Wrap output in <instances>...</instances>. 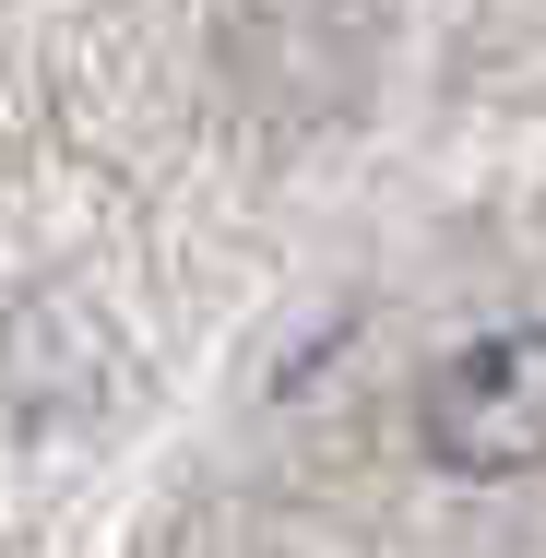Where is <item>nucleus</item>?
Listing matches in <instances>:
<instances>
[{"instance_id":"nucleus-1","label":"nucleus","mask_w":546,"mask_h":558,"mask_svg":"<svg viewBox=\"0 0 546 558\" xmlns=\"http://www.w3.org/2000/svg\"><path fill=\"white\" fill-rule=\"evenodd\" d=\"M416 440H428L439 475H535L546 463V322H511V333L451 344L416 392Z\"/></svg>"}]
</instances>
